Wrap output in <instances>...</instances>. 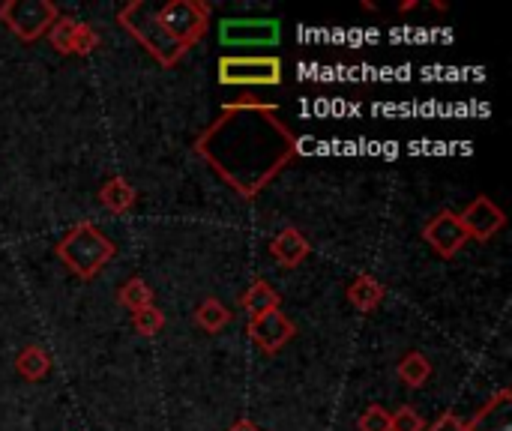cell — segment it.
<instances>
[{
	"label": "cell",
	"mask_w": 512,
	"mask_h": 431,
	"mask_svg": "<svg viewBox=\"0 0 512 431\" xmlns=\"http://www.w3.org/2000/svg\"><path fill=\"white\" fill-rule=\"evenodd\" d=\"M246 336L264 351V354H279L294 336H297V324L285 315V312H267L261 318H252L246 324Z\"/></svg>",
	"instance_id": "30bf717a"
},
{
	"label": "cell",
	"mask_w": 512,
	"mask_h": 431,
	"mask_svg": "<svg viewBox=\"0 0 512 431\" xmlns=\"http://www.w3.org/2000/svg\"><path fill=\"white\" fill-rule=\"evenodd\" d=\"M396 375H399V381H402L408 390H420V387H426L429 378H432V363H429L426 354L411 351V354H405V357L399 360Z\"/></svg>",
	"instance_id": "e0dca14e"
},
{
	"label": "cell",
	"mask_w": 512,
	"mask_h": 431,
	"mask_svg": "<svg viewBox=\"0 0 512 431\" xmlns=\"http://www.w3.org/2000/svg\"><path fill=\"white\" fill-rule=\"evenodd\" d=\"M459 222H462L468 240H477V243H489L498 231L507 228L504 210H501L492 198H486V195L474 198V201L459 213Z\"/></svg>",
	"instance_id": "ba28073f"
},
{
	"label": "cell",
	"mask_w": 512,
	"mask_h": 431,
	"mask_svg": "<svg viewBox=\"0 0 512 431\" xmlns=\"http://www.w3.org/2000/svg\"><path fill=\"white\" fill-rule=\"evenodd\" d=\"M117 21H120V27L159 63V66H165V69H171V66H177L183 57H186V45L183 42H177L165 27H162V21H159V15H156V6H150L147 0H132V3H126L120 12H117Z\"/></svg>",
	"instance_id": "3957f363"
},
{
	"label": "cell",
	"mask_w": 512,
	"mask_h": 431,
	"mask_svg": "<svg viewBox=\"0 0 512 431\" xmlns=\"http://www.w3.org/2000/svg\"><path fill=\"white\" fill-rule=\"evenodd\" d=\"M57 18H60V9L51 0H3L0 3V21L21 42L42 39Z\"/></svg>",
	"instance_id": "277c9868"
},
{
	"label": "cell",
	"mask_w": 512,
	"mask_h": 431,
	"mask_svg": "<svg viewBox=\"0 0 512 431\" xmlns=\"http://www.w3.org/2000/svg\"><path fill=\"white\" fill-rule=\"evenodd\" d=\"M75 27H78V21L75 18H69V15H60L51 27H48V42H51V48L57 51V54H72V36H75Z\"/></svg>",
	"instance_id": "ffe728a7"
},
{
	"label": "cell",
	"mask_w": 512,
	"mask_h": 431,
	"mask_svg": "<svg viewBox=\"0 0 512 431\" xmlns=\"http://www.w3.org/2000/svg\"><path fill=\"white\" fill-rule=\"evenodd\" d=\"M195 153L240 198H258L297 156V135L276 105L237 99L195 138Z\"/></svg>",
	"instance_id": "6da1fadb"
},
{
	"label": "cell",
	"mask_w": 512,
	"mask_h": 431,
	"mask_svg": "<svg viewBox=\"0 0 512 431\" xmlns=\"http://www.w3.org/2000/svg\"><path fill=\"white\" fill-rule=\"evenodd\" d=\"M270 255H273V261H276L279 267L294 270V267H300V264L312 255V243H309V237H306L300 228L288 225V228H282V231L270 240Z\"/></svg>",
	"instance_id": "8fae6325"
},
{
	"label": "cell",
	"mask_w": 512,
	"mask_h": 431,
	"mask_svg": "<svg viewBox=\"0 0 512 431\" xmlns=\"http://www.w3.org/2000/svg\"><path fill=\"white\" fill-rule=\"evenodd\" d=\"M195 324L204 330V333H222L228 324H231V309L222 303V300H216V297H207V300H201L198 303V309H195Z\"/></svg>",
	"instance_id": "ac0fdd59"
},
{
	"label": "cell",
	"mask_w": 512,
	"mask_h": 431,
	"mask_svg": "<svg viewBox=\"0 0 512 431\" xmlns=\"http://www.w3.org/2000/svg\"><path fill=\"white\" fill-rule=\"evenodd\" d=\"M282 24L276 18H225L219 24V42L228 48L246 45H279Z\"/></svg>",
	"instance_id": "52a82bcc"
},
{
	"label": "cell",
	"mask_w": 512,
	"mask_h": 431,
	"mask_svg": "<svg viewBox=\"0 0 512 431\" xmlns=\"http://www.w3.org/2000/svg\"><path fill=\"white\" fill-rule=\"evenodd\" d=\"M132 327H135L138 336L153 339V336H159L165 330V312L153 303V306H147V309H141V312L132 315Z\"/></svg>",
	"instance_id": "44dd1931"
},
{
	"label": "cell",
	"mask_w": 512,
	"mask_h": 431,
	"mask_svg": "<svg viewBox=\"0 0 512 431\" xmlns=\"http://www.w3.org/2000/svg\"><path fill=\"white\" fill-rule=\"evenodd\" d=\"M156 15H159L162 27H165L177 42H183L186 48H192V45L201 42V36L207 33L213 6L204 3V0H168L165 6L156 9Z\"/></svg>",
	"instance_id": "5b68a950"
},
{
	"label": "cell",
	"mask_w": 512,
	"mask_h": 431,
	"mask_svg": "<svg viewBox=\"0 0 512 431\" xmlns=\"http://www.w3.org/2000/svg\"><path fill=\"white\" fill-rule=\"evenodd\" d=\"M468 431H512V393L498 390L477 414L471 423H465Z\"/></svg>",
	"instance_id": "7c38bea8"
},
{
	"label": "cell",
	"mask_w": 512,
	"mask_h": 431,
	"mask_svg": "<svg viewBox=\"0 0 512 431\" xmlns=\"http://www.w3.org/2000/svg\"><path fill=\"white\" fill-rule=\"evenodd\" d=\"M54 255L63 261V267L90 282L93 276H99L105 270V264L114 261L117 255V246L108 234H102L93 222H78L72 225L54 246Z\"/></svg>",
	"instance_id": "7a4b0ae2"
},
{
	"label": "cell",
	"mask_w": 512,
	"mask_h": 431,
	"mask_svg": "<svg viewBox=\"0 0 512 431\" xmlns=\"http://www.w3.org/2000/svg\"><path fill=\"white\" fill-rule=\"evenodd\" d=\"M390 431H426V420L417 414V408L402 405L396 414H390Z\"/></svg>",
	"instance_id": "603a6c76"
},
{
	"label": "cell",
	"mask_w": 512,
	"mask_h": 431,
	"mask_svg": "<svg viewBox=\"0 0 512 431\" xmlns=\"http://www.w3.org/2000/svg\"><path fill=\"white\" fill-rule=\"evenodd\" d=\"M426 431H468V426H465L453 411H447V414H441L432 426H426Z\"/></svg>",
	"instance_id": "d4e9b609"
},
{
	"label": "cell",
	"mask_w": 512,
	"mask_h": 431,
	"mask_svg": "<svg viewBox=\"0 0 512 431\" xmlns=\"http://www.w3.org/2000/svg\"><path fill=\"white\" fill-rule=\"evenodd\" d=\"M15 372L30 381V384H39L48 378L51 372V354L42 348V345H24L18 354H15Z\"/></svg>",
	"instance_id": "2e32d148"
},
{
	"label": "cell",
	"mask_w": 512,
	"mask_h": 431,
	"mask_svg": "<svg viewBox=\"0 0 512 431\" xmlns=\"http://www.w3.org/2000/svg\"><path fill=\"white\" fill-rule=\"evenodd\" d=\"M285 69L282 60L267 54V57H222L219 60V84L231 87H276L282 84Z\"/></svg>",
	"instance_id": "8992f818"
},
{
	"label": "cell",
	"mask_w": 512,
	"mask_h": 431,
	"mask_svg": "<svg viewBox=\"0 0 512 431\" xmlns=\"http://www.w3.org/2000/svg\"><path fill=\"white\" fill-rule=\"evenodd\" d=\"M135 201H138V192H135V186L126 180V177H111V180H105L102 183V189H99V204L105 207V210H111V213H117V216H123V213H129L132 207H135Z\"/></svg>",
	"instance_id": "9a60e30c"
},
{
	"label": "cell",
	"mask_w": 512,
	"mask_h": 431,
	"mask_svg": "<svg viewBox=\"0 0 512 431\" xmlns=\"http://www.w3.org/2000/svg\"><path fill=\"white\" fill-rule=\"evenodd\" d=\"M279 303H282V297H279V291H276L267 279H255V282L243 291V297H240V309L249 315V321H252V318H261V315H267V312H276Z\"/></svg>",
	"instance_id": "5bb4252c"
},
{
	"label": "cell",
	"mask_w": 512,
	"mask_h": 431,
	"mask_svg": "<svg viewBox=\"0 0 512 431\" xmlns=\"http://www.w3.org/2000/svg\"><path fill=\"white\" fill-rule=\"evenodd\" d=\"M228 431H264V429H258L252 420H237V423H234Z\"/></svg>",
	"instance_id": "484cf974"
},
{
	"label": "cell",
	"mask_w": 512,
	"mask_h": 431,
	"mask_svg": "<svg viewBox=\"0 0 512 431\" xmlns=\"http://www.w3.org/2000/svg\"><path fill=\"white\" fill-rule=\"evenodd\" d=\"M96 48H99V33H96L90 24L78 21V27H75V36H72V54H78V57H87V54H93Z\"/></svg>",
	"instance_id": "7402d4cb"
},
{
	"label": "cell",
	"mask_w": 512,
	"mask_h": 431,
	"mask_svg": "<svg viewBox=\"0 0 512 431\" xmlns=\"http://www.w3.org/2000/svg\"><path fill=\"white\" fill-rule=\"evenodd\" d=\"M384 297H387L384 282H378V279L369 276V273H360V276L348 285V303H351L357 312H363V315H372V312L384 303Z\"/></svg>",
	"instance_id": "4fadbf2b"
},
{
	"label": "cell",
	"mask_w": 512,
	"mask_h": 431,
	"mask_svg": "<svg viewBox=\"0 0 512 431\" xmlns=\"http://www.w3.org/2000/svg\"><path fill=\"white\" fill-rule=\"evenodd\" d=\"M360 431H390V411L384 405H369L360 420H357Z\"/></svg>",
	"instance_id": "cb8c5ba5"
},
{
	"label": "cell",
	"mask_w": 512,
	"mask_h": 431,
	"mask_svg": "<svg viewBox=\"0 0 512 431\" xmlns=\"http://www.w3.org/2000/svg\"><path fill=\"white\" fill-rule=\"evenodd\" d=\"M117 303L135 315V312H141V309L153 306V288H150L141 276H132V279H126V282L120 285V291H117Z\"/></svg>",
	"instance_id": "d6986e66"
},
{
	"label": "cell",
	"mask_w": 512,
	"mask_h": 431,
	"mask_svg": "<svg viewBox=\"0 0 512 431\" xmlns=\"http://www.w3.org/2000/svg\"><path fill=\"white\" fill-rule=\"evenodd\" d=\"M423 240L429 243V249L441 258H456L462 252V246L468 243V234L459 222V213L453 210H441L435 213L426 228H423Z\"/></svg>",
	"instance_id": "9c48e42d"
}]
</instances>
